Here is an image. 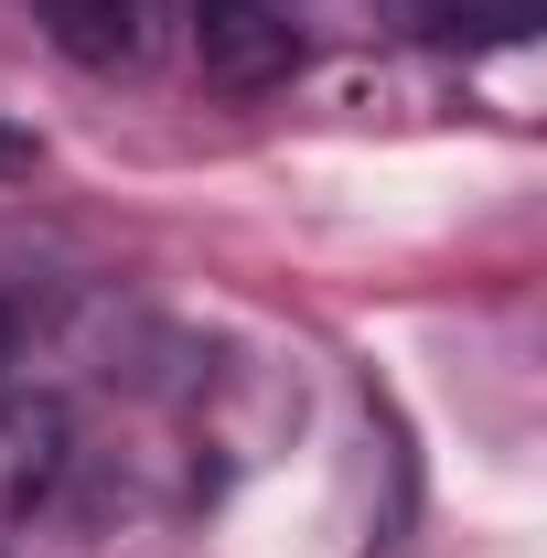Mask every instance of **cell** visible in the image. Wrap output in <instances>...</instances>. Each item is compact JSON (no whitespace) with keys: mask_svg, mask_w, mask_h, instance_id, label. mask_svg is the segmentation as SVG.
<instances>
[{"mask_svg":"<svg viewBox=\"0 0 547 558\" xmlns=\"http://www.w3.org/2000/svg\"><path fill=\"white\" fill-rule=\"evenodd\" d=\"M0 172H33V140L22 130H0Z\"/></svg>","mask_w":547,"mask_h":558,"instance_id":"5","label":"cell"},{"mask_svg":"<svg viewBox=\"0 0 547 558\" xmlns=\"http://www.w3.org/2000/svg\"><path fill=\"white\" fill-rule=\"evenodd\" d=\"M194 65L258 97L301 65V0H194Z\"/></svg>","mask_w":547,"mask_h":558,"instance_id":"1","label":"cell"},{"mask_svg":"<svg viewBox=\"0 0 547 558\" xmlns=\"http://www.w3.org/2000/svg\"><path fill=\"white\" fill-rule=\"evenodd\" d=\"M65 462H75V418L65 398H44V387H0V515H33L44 494L65 484Z\"/></svg>","mask_w":547,"mask_h":558,"instance_id":"2","label":"cell"},{"mask_svg":"<svg viewBox=\"0 0 547 558\" xmlns=\"http://www.w3.org/2000/svg\"><path fill=\"white\" fill-rule=\"evenodd\" d=\"M11 365H22V301L0 290V387H11Z\"/></svg>","mask_w":547,"mask_h":558,"instance_id":"4","label":"cell"},{"mask_svg":"<svg viewBox=\"0 0 547 558\" xmlns=\"http://www.w3.org/2000/svg\"><path fill=\"white\" fill-rule=\"evenodd\" d=\"M44 11V33L65 44L75 65H97V75H119L150 54V22H161V0H33Z\"/></svg>","mask_w":547,"mask_h":558,"instance_id":"3","label":"cell"}]
</instances>
